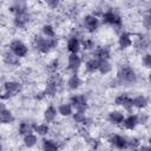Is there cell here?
<instances>
[{
  "instance_id": "obj_1",
  "label": "cell",
  "mask_w": 151,
  "mask_h": 151,
  "mask_svg": "<svg viewBox=\"0 0 151 151\" xmlns=\"http://www.w3.org/2000/svg\"><path fill=\"white\" fill-rule=\"evenodd\" d=\"M119 84H125V85H132L137 81V74L133 71V68L129 65H122L118 68L117 72V79Z\"/></svg>"
},
{
  "instance_id": "obj_2",
  "label": "cell",
  "mask_w": 151,
  "mask_h": 151,
  "mask_svg": "<svg viewBox=\"0 0 151 151\" xmlns=\"http://www.w3.org/2000/svg\"><path fill=\"white\" fill-rule=\"evenodd\" d=\"M58 45V40L55 38H44L41 35H37L34 38V46L41 53H48Z\"/></svg>"
},
{
  "instance_id": "obj_3",
  "label": "cell",
  "mask_w": 151,
  "mask_h": 151,
  "mask_svg": "<svg viewBox=\"0 0 151 151\" xmlns=\"http://www.w3.org/2000/svg\"><path fill=\"white\" fill-rule=\"evenodd\" d=\"M101 19H103L104 24L111 25V26L116 27V29L122 27V19H120V17L117 13H114L113 11H107V12L103 13Z\"/></svg>"
},
{
  "instance_id": "obj_4",
  "label": "cell",
  "mask_w": 151,
  "mask_h": 151,
  "mask_svg": "<svg viewBox=\"0 0 151 151\" xmlns=\"http://www.w3.org/2000/svg\"><path fill=\"white\" fill-rule=\"evenodd\" d=\"M9 50H11V52H12L14 55H17L18 58L26 57V54H27V52H28L27 46H26L22 41H20V40H13V41L9 44Z\"/></svg>"
},
{
  "instance_id": "obj_5",
  "label": "cell",
  "mask_w": 151,
  "mask_h": 151,
  "mask_svg": "<svg viewBox=\"0 0 151 151\" xmlns=\"http://www.w3.org/2000/svg\"><path fill=\"white\" fill-rule=\"evenodd\" d=\"M5 90H6V92L1 96V98L8 99V98H12L13 96H15L18 92H20L21 85L18 81H7V83H5Z\"/></svg>"
},
{
  "instance_id": "obj_6",
  "label": "cell",
  "mask_w": 151,
  "mask_h": 151,
  "mask_svg": "<svg viewBox=\"0 0 151 151\" xmlns=\"http://www.w3.org/2000/svg\"><path fill=\"white\" fill-rule=\"evenodd\" d=\"M71 104H72L73 107H76V110L78 112H85V110L87 107L86 98L83 94H78V96L71 97Z\"/></svg>"
},
{
  "instance_id": "obj_7",
  "label": "cell",
  "mask_w": 151,
  "mask_h": 151,
  "mask_svg": "<svg viewBox=\"0 0 151 151\" xmlns=\"http://www.w3.org/2000/svg\"><path fill=\"white\" fill-rule=\"evenodd\" d=\"M84 27L88 32H94L99 27V19L96 15H86L84 18Z\"/></svg>"
},
{
  "instance_id": "obj_8",
  "label": "cell",
  "mask_w": 151,
  "mask_h": 151,
  "mask_svg": "<svg viewBox=\"0 0 151 151\" xmlns=\"http://www.w3.org/2000/svg\"><path fill=\"white\" fill-rule=\"evenodd\" d=\"M114 103L119 106H123L127 111H130L133 107L132 106V98H130L127 94H119L118 97H116Z\"/></svg>"
},
{
  "instance_id": "obj_9",
  "label": "cell",
  "mask_w": 151,
  "mask_h": 151,
  "mask_svg": "<svg viewBox=\"0 0 151 151\" xmlns=\"http://www.w3.org/2000/svg\"><path fill=\"white\" fill-rule=\"evenodd\" d=\"M110 143H111L114 147L120 149V150L127 147V139L124 138V137H122V136H119V134H113V136H111Z\"/></svg>"
},
{
  "instance_id": "obj_10",
  "label": "cell",
  "mask_w": 151,
  "mask_h": 151,
  "mask_svg": "<svg viewBox=\"0 0 151 151\" xmlns=\"http://www.w3.org/2000/svg\"><path fill=\"white\" fill-rule=\"evenodd\" d=\"M80 41L77 37H72L67 41V50L71 52V54H78V52L80 51Z\"/></svg>"
},
{
  "instance_id": "obj_11",
  "label": "cell",
  "mask_w": 151,
  "mask_h": 151,
  "mask_svg": "<svg viewBox=\"0 0 151 151\" xmlns=\"http://www.w3.org/2000/svg\"><path fill=\"white\" fill-rule=\"evenodd\" d=\"M81 65V59L78 54H70L68 55V68L73 72L78 71Z\"/></svg>"
},
{
  "instance_id": "obj_12",
  "label": "cell",
  "mask_w": 151,
  "mask_h": 151,
  "mask_svg": "<svg viewBox=\"0 0 151 151\" xmlns=\"http://www.w3.org/2000/svg\"><path fill=\"white\" fill-rule=\"evenodd\" d=\"M4 61L7 64V65H11V66H18L19 64H20V61H19V58L17 57V55H14L11 51H6L5 53H4Z\"/></svg>"
},
{
  "instance_id": "obj_13",
  "label": "cell",
  "mask_w": 151,
  "mask_h": 151,
  "mask_svg": "<svg viewBox=\"0 0 151 151\" xmlns=\"http://www.w3.org/2000/svg\"><path fill=\"white\" fill-rule=\"evenodd\" d=\"M123 124H124L125 129H127V130H133V129L139 124V122H138V116L131 114V116H129L127 118H124Z\"/></svg>"
},
{
  "instance_id": "obj_14",
  "label": "cell",
  "mask_w": 151,
  "mask_h": 151,
  "mask_svg": "<svg viewBox=\"0 0 151 151\" xmlns=\"http://www.w3.org/2000/svg\"><path fill=\"white\" fill-rule=\"evenodd\" d=\"M118 44L120 46V48H127L132 45V39H131V35L129 33H122L119 35V39H118Z\"/></svg>"
},
{
  "instance_id": "obj_15",
  "label": "cell",
  "mask_w": 151,
  "mask_h": 151,
  "mask_svg": "<svg viewBox=\"0 0 151 151\" xmlns=\"http://www.w3.org/2000/svg\"><path fill=\"white\" fill-rule=\"evenodd\" d=\"M149 46H150L149 38H145L144 35H140V37L136 40V44H134V47H136L138 51H140V52H143V51L147 50V48H149Z\"/></svg>"
},
{
  "instance_id": "obj_16",
  "label": "cell",
  "mask_w": 151,
  "mask_h": 151,
  "mask_svg": "<svg viewBox=\"0 0 151 151\" xmlns=\"http://www.w3.org/2000/svg\"><path fill=\"white\" fill-rule=\"evenodd\" d=\"M28 20H29L28 13H25V14H21V15H15L14 25H15L18 28H24V27L26 26V24L28 22Z\"/></svg>"
},
{
  "instance_id": "obj_17",
  "label": "cell",
  "mask_w": 151,
  "mask_h": 151,
  "mask_svg": "<svg viewBox=\"0 0 151 151\" xmlns=\"http://www.w3.org/2000/svg\"><path fill=\"white\" fill-rule=\"evenodd\" d=\"M110 55H111L110 48L106 47V46H104V47H98L97 51H96V53H94L96 59H106V60H109Z\"/></svg>"
},
{
  "instance_id": "obj_18",
  "label": "cell",
  "mask_w": 151,
  "mask_h": 151,
  "mask_svg": "<svg viewBox=\"0 0 151 151\" xmlns=\"http://www.w3.org/2000/svg\"><path fill=\"white\" fill-rule=\"evenodd\" d=\"M112 66L110 64L109 60L106 59H98V71L101 73V74H106L111 71Z\"/></svg>"
},
{
  "instance_id": "obj_19",
  "label": "cell",
  "mask_w": 151,
  "mask_h": 151,
  "mask_svg": "<svg viewBox=\"0 0 151 151\" xmlns=\"http://www.w3.org/2000/svg\"><path fill=\"white\" fill-rule=\"evenodd\" d=\"M147 103H149V100H147V98L144 97V96H137V97H134V98L132 99V106L138 107V109H144V107H146V106H147Z\"/></svg>"
},
{
  "instance_id": "obj_20",
  "label": "cell",
  "mask_w": 151,
  "mask_h": 151,
  "mask_svg": "<svg viewBox=\"0 0 151 151\" xmlns=\"http://www.w3.org/2000/svg\"><path fill=\"white\" fill-rule=\"evenodd\" d=\"M55 116H57V109L54 107V106H48L46 110H45V112H44V118H45V120L47 122V123H51V122H53L54 120V118H55Z\"/></svg>"
},
{
  "instance_id": "obj_21",
  "label": "cell",
  "mask_w": 151,
  "mask_h": 151,
  "mask_svg": "<svg viewBox=\"0 0 151 151\" xmlns=\"http://www.w3.org/2000/svg\"><path fill=\"white\" fill-rule=\"evenodd\" d=\"M109 120L113 124H120L124 120V114L119 111H112L109 113Z\"/></svg>"
},
{
  "instance_id": "obj_22",
  "label": "cell",
  "mask_w": 151,
  "mask_h": 151,
  "mask_svg": "<svg viewBox=\"0 0 151 151\" xmlns=\"http://www.w3.org/2000/svg\"><path fill=\"white\" fill-rule=\"evenodd\" d=\"M13 120H14V117H13V114H12L11 111H8V110L5 109V110H2L0 112V123H2V124H9Z\"/></svg>"
},
{
  "instance_id": "obj_23",
  "label": "cell",
  "mask_w": 151,
  "mask_h": 151,
  "mask_svg": "<svg viewBox=\"0 0 151 151\" xmlns=\"http://www.w3.org/2000/svg\"><path fill=\"white\" fill-rule=\"evenodd\" d=\"M67 85L71 90H77L80 85H81V80L80 78L77 76V74H72L70 78H68V81H67Z\"/></svg>"
},
{
  "instance_id": "obj_24",
  "label": "cell",
  "mask_w": 151,
  "mask_h": 151,
  "mask_svg": "<svg viewBox=\"0 0 151 151\" xmlns=\"http://www.w3.org/2000/svg\"><path fill=\"white\" fill-rule=\"evenodd\" d=\"M57 91H58V81L57 80H54V81H51V83H48L47 84V86H46V88H45V94L46 96H50V97H53L55 93H57Z\"/></svg>"
},
{
  "instance_id": "obj_25",
  "label": "cell",
  "mask_w": 151,
  "mask_h": 151,
  "mask_svg": "<svg viewBox=\"0 0 151 151\" xmlns=\"http://www.w3.org/2000/svg\"><path fill=\"white\" fill-rule=\"evenodd\" d=\"M85 68H86V71L90 72V73H93V72L98 71V59L91 58L90 60H87L86 64H85Z\"/></svg>"
},
{
  "instance_id": "obj_26",
  "label": "cell",
  "mask_w": 151,
  "mask_h": 151,
  "mask_svg": "<svg viewBox=\"0 0 151 151\" xmlns=\"http://www.w3.org/2000/svg\"><path fill=\"white\" fill-rule=\"evenodd\" d=\"M33 127H34V125H32V124H29V123L24 122V123H21V124L19 125V133H20V134H22V136L29 134V133H32Z\"/></svg>"
},
{
  "instance_id": "obj_27",
  "label": "cell",
  "mask_w": 151,
  "mask_h": 151,
  "mask_svg": "<svg viewBox=\"0 0 151 151\" xmlns=\"http://www.w3.org/2000/svg\"><path fill=\"white\" fill-rule=\"evenodd\" d=\"M42 150L44 151H58V145L51 139L42 140Z\"/></svg>"
},
{
  "instance_id": "obj_28",
  "label": "cell",
  "mask_w": 151,
  "mask_h": 151,
  "mask_svg": "<svg viewBox=\"0 0 151 151\" xmlns=\"http://www.w3.org/2000/svg\"><path fill=\"white\" fill-rule=\"evenodd\" d=\"M38 139H37V136L33 134V133H29V134H26L24 137V144L27 146V147H32L37 144Z\"/></svg>"
},
{
  "instance_id": "obj_29",
  "label": "cell",
  "mask_w": 151,
  "mask_h": 151,
  "mask_svg": "<svg viewBox=\"0 0 151 151\" xmlns=\"http://www.w3.org/2000/svg\"><path fill=\"white\" fill-rule=\"evenodd\" d=\"M58 112L61 116H71L72 114V105L71 104H61L58 107Z\"/></svg>"
},
{
  "instance_id": "obj_30",
  "label": "cell",
  "mask_w": 151,
  "mask_h": 151,
  "mask_svg": "<svg viewBox=\"0 0 151 151\" xmlns=\"http://www.w3.org/2000/svg\"><path fill=\"white\" fill-rule=\"evenodd\" d=\"M33 130H34L38 134H40V136H45V134H47V133L50 132V127H48V125H46V124L34 125Z\"/></svg>"
},
{
  "instance_id": "obj_31",
  "label": "cell",
  "mask_w": 151,
  "mask_h": 151,
  "mask_svg": "<svg viewBox=\"0 0 151 151\" xmlns=\"http://www.w3.org/2000/svg\"><path fill=\"white\" fill-rule=\"evenodd\" d=\"M42 33L46 38H54V28L51 25H44L42 26Z\"/></svg>"
},
{
  "instance_id": "obj_32",
  "label": "cell",
  "mask_w": 151,
  "mask_h": 151,
  "mask_svg": "<svg viewBox=\"0 0 151 151\" xmlns=\"http://www.w3.org/2000/svg\"><path fill=\"white\" fill-rule=\"evenodd\" d=\"M73 120L76 122V123H81V124H85L86 122H87V118L85 117V114H84V112H76V113H73Z\"/></svg>"
},
{
  "instance_id": "obj_33",
  "label": "cell",
  "mask_w": 151,
  "mask_h": 151,
  "mask_svg": "<svg viewBox=\"0 0 151 151\" xmlns=\"http://www.w3.org/2000/svg\"><path fill=\"white\" fill-rule=\"evenodd\" d=\"M143 25H144V27H145L146 29H150V28H151V17H150V14H146V15L144 17V19H143Z\"/></svg>"
},
{
  "instance_id": "obj_34",
  "label": "cell",
  "mask_w": 151,
  "mask_h": 151,
  "mask_svg": "<svg viewBox=\"0 0 151 151\" xmlns=\"http://www.w3.org/2000/svg\"><path fill=\"white\" fill-rule=\"evenodd\" d=\"M83 46H84L85 50H91V48L94 47V42L92 41V39H85L83 41Z\"/></svg>"
},
{
  "instance_id": "obj_35",
  "label": "cell",
  "mask_w": 151,
  "mask_h": 151,
  "mask_svg": "<svg viewBox=\"0 0 151 151\" xmlns=\"http://www.w3.org/2000/svg\"><path fill=\"white\" fill-rule=\"evenodd\" d=\"M142 61H143V64H144V66L145 67H150L151 66V54H149V53H146L144 57H143V59H142Z\"/></svg>"
},
{
  "instance_id": "obj_36",
  "label": "cell",
  "mask_w": 151,
  "mask_h": 151,
  "mask_svg": "<svg viewBox=\"0 0 151 151\" xmlns=\"http://www.w3.org/2000/svg\"><path fill=\"white\" fill-rule=\"evenodd\" d=\"M127 146H131L137 150L139 147V140L137 138H131L130 140H127Z\"/></svg>"
},
{
  "instance_id": "obj_37",
  "label": "cell",
  "mask_w": 151,
  "mask_h": 151,
  "mask_svg": "<svg viewBox=\"0 0 151 151\" xmlns=\"http://www.w3.org/2000/svg\"><path fill=\"white\" fill-rule=\"evenodd\" d=\"M59 1L58 0H48L47 1V6H50L51 8H57L58 6H59Z\"/></svg>"
},
{
  "instance_id": "obj_38",
  "label": "cell",
  "mask_w": 151,
  "mask_h": 151,
  "mask_svg": "<svg viewBox=\"0 0 151 151\" xmlns=\"http://www.w3.org/2000/svg\"><path fill=\"white\" fill-rule=\"evenodd\" d=\"M58 68V60H53L50 65H48V70L50 71H55Z\"/></svg>"
},
{
  "instance_id": "obj_39",
  "label": "cell",
  "mask_w": 151,
  "mask_h": 151,
  "mask_svg": "<svg viewBox=\"0 0 151 151\" xmlns=\"http://www.w3.org/2000/svg\"><path fill=\"white\" fill-rule=\"evenodd\" d=\"M137 151H151V150H150V147H149V146L142 145V146H139V147L137 149Z\"/></svg>"
},
{
  "instance_id": "obj_40",
  "label": "cell",
  "mask_w": 151,
  "mask_h": 151,
  "mask_svg": "<svg viewBox=\"0 0 151 151\" xmlns=\"http://www.w3.org/2000/svg\"><path fill=\"white\" fill-rule=\"evenodd\" d=\"M2 110H5V105H4L2 103H0V112H1Z\"/></svg>"
},
{
  "instance_id": "obj_41",
  "label": "cell",
  "mask_w": 151,
  "mask_h": 151,
  "mask_svg": "<svg viewBox=\"0 0 151 151\" xmlns=\"http://www.w3.org/2000/svg\"><path fill=\"white\" fill-rule=\"evenodd\" d=\"M0 151H2V145L0 144Z\"/></svg>"
}]
</instances>
